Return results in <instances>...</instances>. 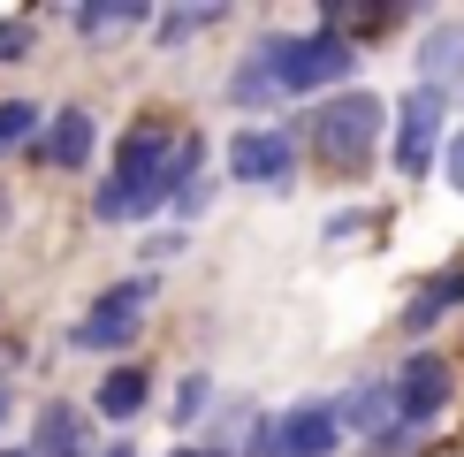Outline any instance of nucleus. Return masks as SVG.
<instances>
[{
	"instance_id": "obj_21",
	"label": "nucleus",
	"mask_w": 464,
	"mask_h": 457,
	"mask_svg": "<svg viewBox=\"0 0 464 457\" xmlns=\"http://www.w3.org/2000/svg\"><path fill=\"white\" fill-rule=\"evenodd\" d=\"M100 457H138V450H130V442H114V450H100Z\"/></svg>"
},
{
	"instance_id": "obj_5",
	"label": "nucleus",
	"mask_w": 464,
	"mask_h": 457,
	"mask_svg": "<svg viewBox=\"0 0 464 457\" xmlns=\"http://www.w3.org/2000/svg\"><path fill=\"white\" fill-rule=\"evenodd\" d=\"M389 389H396V434H427L441 419V404H450V358L441 351H411Z\"/></svg>"
},
{
	"instance_id": "obj_14",
	"label": "nucleus",
	"mask_w": 464,
	"mask_h": 457,
	"mask_svg": "<svg viewBox=\"0 0 464 457\" xmlns=\"http://www.w3.org/2000/svg\"><path fill=\"white\" fill-rule=\"evenodd\" d=\"M419 84H434V92L464 84V31H434L427 38V53H419Z\"/></svg>"
},
{
	"instance_id": "obj_9",
	"label": "nucleus",
	"mask_w": 464,
	"mask_h": 457,
	"mask_svg": "<svg viewBox=\"0 0 464 457\" xmlns=\"http://www.w3.org/2000/svg\"><path fill=\"white\" fill-rule=\"evenodd\" d=\"M145 404H152V366H145V358L107 366L100 389H92V412H100V419H145Z\"/></svg>"
},
{
	"instance_id": "obj_7",
	"label": "nucleus",
	"mask_w": 464,
	"mask_h": 457,
	"mask_svg": "<svg viewBox=\"0 0 464 457\" xmlns=\"http://www.w3.org/2000/svg\"><path fill=\"white\" fill-rule=\"evenodd\" d=\"M228 176L282 190L297 176V138H289V130H237V138H228Z\"/></svg>"
},
{
	"instance_id": "obj_3",
	"label": "nucleus",
	"mask_w": 464,
	"mask_h": 457,
	"mask_svg": "<svg viewBox=\"0 0 464 457\" xmlns=\"http://www.w3.org/2000/svg\"><path fill=\"white\" fill-rule=\"evenodd\" d=\"M335 442H343V412L313 396V404H297L282 419H251L244 457H335Z\"/></svg>"
},
{
	"instance_id": "obj_8",
	"label": "nucleus",
	"mask_w": 464,
	"mask_h": 457,
	"mask_svg": "<svg viewBox=\"0 0 464 457\" xmlns=\"http://www.w3.org/2000/svg\"><path fill=\"white\" fill-rule=\"evenodd\" d=\"M92 145H100V122H92V107H53L46 114V138H38V160L76 176V168L92 160Z\"/></svg>"
},
{
	"instance_id": "obj_20",
	"label": "nucleus",
	"mask_w": 464,
	"mask_h": 457,
	"mask_svg": "<svg viewBox=\"0 0 464 457\" xmlns=\"http://www.w3.org/2000/svg\"><path fill=\"white\" fill-rule=\"evenodd\" d=\"M168 457H228V450H190V442H183V450H168Z\"/></svg>"
},
{
	"instance_id": "obj_13",
	"label": "nucleus",
	"mask_w": 464,
	"mask_h": 457,
	"mask_svg": "<svg viewBox=\"0 0 464 457\" xmlns=\"http://www.w3.org/2000/svg\"><path fill=\"white\" fill-rule=\"evenodd\" d=\"M152 8H138V0H92V8H69L76 38H114V31H138Z\"/></svg>"
},
{
	"instance_id": "obj_17",
	"label": "nucleus",
	"mask_w": 464,
	"mask_h": 457,
	"mask_svg": "<svg viewBox=\"0 0 464 457\" xmlns=\"http://www.w3.org/2000/svg\"><path fill=\"white\" fill-rule=\"evenodd\" d=\"M206 404H214V381H206V374H183V389H176V427H198Z\"/></svg>"
},
{
	"instance_id": "obj_22",
	"label": "nucleus",
	"mask_w": 464,
	"mask_h": 457,
	"mask_svg": "<svg viewBox=\"0 0 464 457\" xmlns=\"http://www.w3.org/2000/svg\"><path fill=\"white\" fill-rule=\"evenodd\" d=\"M0 457H31V450H0Z\"/></svg>"
},
{
	"instance_id": "obj_12",
	"label": "nucleus",
	"mask_w": 464,
	"mask_h": 457,
	"mask_svg": "<svg viewBox=\"0 0 464 457\" xmlns=\"http://www.w3.org/2000/svg\"><path fill=\"white\" fill-rule=\"evenodd\" d=\"M31 457H84V412H76V404H46V412H38Z\"/></svg>"
},
{
	"instance_id": "obj_2",
	"label": "nucleus",
	"mask_w": 464,
	"mask_h": 457,
	"mask_svg": "<svg viewBox=\"0 0 464 457\" xmlns=\"http://www.w3.org/2000/svg\"><path fill=\"white\" fill-rule=\"evenodd\" d=\"M266 62H275V84H282V100L289 92H327V84H343V76L358 69V46L343 31H304V38H266Z\"/></svg>"
},
{
	"instance_id": "obj_6",
	"label": "nucleus",
	"mask_w": 464,
	"mask_h": 457,
	"mask_svg": "<svg viewBox=\"0 0 464 457\" xmlns=\"http://www.w3.org/2000/svg\"><path fill=\"white\" fill-rule=\"evenodd\" d=\"M145 305H152V275H130V282H114V290L92 305L84 320H76V351H122L130 335H138V320H145Z\"/></svg>"
},
{
	"instance_id": "obj_1",
	"label": "nucleus",
	"mask_w": 464,
	"mask_h": 457,
	"mask_svg": "<svg viewBox=\"0 0 464 457\" xmlns=\"http://www.w3.org/2000/svg\"><path fill=\"white\" fill-rule=\"evenodd\" d=\"M381 130H389V107H381L373 92H335V100H320V114H313V152L335 176H365Z\"/></svg>"
},
{
	"instance_id": "obj_23",
	"label": "nucleus",
	"mask_w": 464,
	"mask_h": 457,
	"mask_svg": "<svg viewBox=\"0 0 464 457\" xmlns=\"http://www.w3.org/2000/svg\"><path fill=\"white\" fill-rule=\"evenodd\" d=\"M0 419H8V396H0Z\"/></svg>"
},
{
	"instance_id": "obj_15",
	"label": "nucleus",
	"mask_w": 464,
	"mask_h": 457,
	"mask_svg": "<svg viewBox=\"0 0 464 457\" xmlns=\"http://www.w3.org/2000/svg\"><path fill=\"white\" fill-rule=\"evenodd\" d=\"M31 138H46V107L0 100V145H31Z\"/></svg>"
},
{
	"instance_id": "obj_18",
	"label": "nucleus",
	"mask_w": 464,
	"mask_h": 457,
	"mask_svg": "<svg viewBox=\"0 0 464 457\" xmlns=\"http://www.w3.org/2000/svg\"><path fill=\"white\" fill-rule=\"evenodd\" d=\"M24 53H31V24H24V15H8V24H0V69L24 62Z\"/></svg>"
},
{
	"instance_id": "obj_16",
	"label": "nucleus",
	"mask_w": 464,
	"mask_h": 457,
	"mask_svg": "<svg viewBox=\"0 0 464 457\" xmlns=\"http://www.w3.org/2000/svg\"><path fill=\"white\" fill-rule=\"evenodd\" d=\"M206 24H221V8H168L160 15V46H183V38L206 31Z\"/></svg>"
},
{
	"instance_id": "obj_4",
	"label": "nucleus",
	"mask_w": 464,
	"mask_h": 457,
	"mask_svg": "<svg viewBox=\"0 0 464 457\" xmlns=\"http://www.w3.org/2000/svg\"><path fill=\"white\" fill-rule=\"evenodd\" d=\"M441 114H450V92H434V84L403 92V107H396V176H427L434 168V152L450 145L441 138Z\"/></svg>"
},
{
	"instance_id": "obj_10",
	"label": "nucleus",
	"mask_w": 464,
	"mask_h": 457,
	"mask_svg": "<svg viewBox=\"0 0 464 457\" xmlns=\"http://www.w3.org/2000/svg\"><path fill=\"white\" fill-rule=\"evenodd\" d=\"M457 305H464V259H457V267H441V275H427V282L411 290V305H403V328L427 335L441 313H457Z\"/></svg>"
},
{
	"instance_id": "obj_19",
	"label": "nucleus",
	"mask_w": 464,
	"mask_h": 457,
	"mask_svg": "<svg viewBox=\"0 0 464 457\" xmlns=\"http://www.w3.org/2000/svg\"><path fill=\"white\" fill-rule=\"evenodd\" d=\"M441 168H450V183L464 190V130H450V145H441Z\"/></svg>"
},
{
	"instance_id": "obj_11",
	"label": "nucleus",
	"mask_w": 464,
	"mask_h": 457,
	"mask_svg": "<svg viewBox=\"0 0 464 457\" xmlns=\"http://www.w3.org/2000/svg\"><path fill=\"white\" fill-rule=\"evenodd\" d=\"M335 412H343V427H358V434H373V442H381L389 419H396V389H389V381H365V389H351Z\"/></svg>"
}]
</instances>
